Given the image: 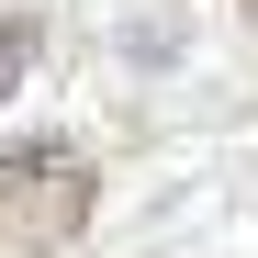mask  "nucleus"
Wrapping results in <instances>:
<instances>
[{
  "label": "nucleus",
  "mask_w": 258,
  "mask_h": 258,
  "mask_svg": "<svg viewBox=\"0 0 258 258\" xmlns=\"http://www.w3.org/2000/svg\"><path fill=\"white\" fill-rule=\"evenodd\" d=\"M90 202H101V180H90L79 146H12L0 157V258L68 247L79 225H90Z\"/></svg>",
  "instance_id": "nucleus-1"
},
{
  "label": "nucleus",
  "mask_w": 258,
  "mask_h": 258,
  "mask_svg": "<svg viewBox=\"0 0 258 258\" xmlns=\"http://www.w3.org/2000/svg\"><path fill=\"white\" fill-rule=\"evenodd\" d=\"M23 68H34V23H0V101L23 90Z\"/></svg>",
  "instance_id": "nucleus-2"
},
{
  "label": "nucleus",
  "mask_w": 258,
  "mask_h": 258,
  "mask_svg": "<svg viewBox=\"0 0 258 258\" xmlns=\"http://www.w3.org/2000/svg\"><path fill=\"white\" fill-rule=\"evenodd\" d=\"M247 12H258V0H247Z\"/></svg>",
  "instance_id": "nucleus-3"
}]
</instances>
